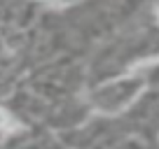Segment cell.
<instances>
[{"label":"cell","instance_id":"cell-1","mask_svg":"<svg viewBox=\"0 0 159 149\" xmlns=\"http://www.w3.org/2000/svg\"><path fill=\"white\" fill-rule=\"evenodd\" d=\"M10 126V117H7V112L5 109H0V130L2 128H7Z\"/></svg>","mask_w":159,"mask_h":149},{"label":"cell","instance_id":"cell-2","mask_svg":"<svg viewBox=\"0 0 159 149\" xmlns=\"http://www.w3.org/2000/svg\"><path fill=\"white\" fill-rule=\"evenodd\" d=\"M54 2H75V0H54Z\"/></svg>","mask_w":159,"mask_h":149},{"label":"cell","instance_id":"cell-3","mask_svg":"<svg viewBox=\"0 0 159 149\" xmlns=\"http://www.w3.org/2000/svg\"><path fill=\"white\" fill-rule=\"evenodd\" d=\"M157 14H159V10H157Z\"/></svg>","mask_w":159,"mask_h":149}]
</instances>
